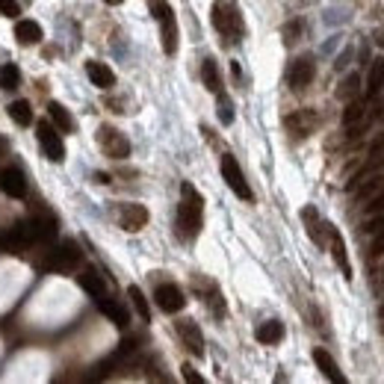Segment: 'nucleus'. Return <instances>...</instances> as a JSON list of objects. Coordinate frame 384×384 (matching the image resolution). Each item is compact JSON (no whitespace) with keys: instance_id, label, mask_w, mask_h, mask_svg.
I'll list each match as a JSON object with an SVG mask.
<instances>
[{"instance_id":"nucleus-1","label":"nucleus","mask_w":384,"mask_h":384,"mask_svg":"<svg viewBox=\"0 0 384 384\" xmlns=\"http://www.w3.org/2000/svg\"><path fill=\"white\" fill-rule=\"evenodd\" d=\"M180 195L183 202L178 204V237L180 240H195L198 231H202V222H204V198L195 192L192 183H183L180 187Z\"/></svg>"},{"instance_id":"nucleus-2","label":"nucleus","mask_w":384,"mask_h":384,"mask_svg":"<svg viewBox=\"0 0 384 384\" xmlns=\"http://www.w3.org/2000/svg\"><path fill=\"white\" fill-rule=\"evenodd\" d=\"M210 15H213V27L219 30L222 39H228V42H240L243 39L245 24H243V15H240L237 0H216Z\"/></svg>"},{"instance_id":"nucleus-3","label":"nucleus","mask_w":384,"mask_h":384,"mask_svg":"<svg viewBox=\"0 0 384 384\" xmlns=\"http://www.w3.org/2000/svg\"><path fill=\"white\" fill-rule=\"evenodd\" d=\"M151 12L160 24V39H163V51L175 57L178 54V21H175V12L165 0H151Z\"/></svg>"},{"instance_id":"nucleus-4","label":"nucleus","mask_w":384,"mask_h":384,"mask_svg":"<svg viewBox=\"0 0 384 384\" xmlns=\"http://www.w3.org/2000/svg\"><path fill=\"white\" fill-rule=\"evenodd\" d=\"M98 145H101V151L112 160H127L130 157V142L122 130H115L110 124H104L101 130H98Z\"/></svg>"},{"instance_id":"nucleus-5","label":"nucleus","mask_w":384,"mask_h":384,"mask_svg":"<svg viewBox=\"0 0 384 384\" xmlns=\"http://www.w3.org/2000/svg\"><path fill=\"white\" fill-rule=\"evenodd\" d=\"M222 178H225V183L233 190V195H237V198H243V202H252V198H255L252 187H248V180H245V175L240 169V163L233 160L231 154L222 157Z\"/></svg>"},{"instance_id":"nucleus-6","label":"nucleus","mask_w":384,"mask_h":384,"mask_svg":"<svg viewBox=\"0 0 384 384\" xmlns=\"http://www.w3.org/2000/svg\"><path fill=\"white\" fill-rule=\"evenodd\" d=\"M36 136L45 148V157L47 160H54V163H62L65 160V145L59 139V130L51 124V122H39L36 124Z\"/></svg>"},{"instance_id":"nucleus-7","label":"nucleus","mask_w":384,"mask_h":384,"mask_svg":"<svg viewBox=\"0 0 384 384\" xmlns=\"http://www.w3.org/2000/svg\"><path fill=\"white\" fill-rule=\"evenodd\" d=\"M154 298H157V308L165 310V313H178V310L187 308V296L180 293L178 284H160Z\"/></svg>"},{"instance_id":"nucleus-8","label":"nucleus","mask_w":384,"mask_h":384,"mask_svg":"<svg viewBox=\"0 0 384 384\" xmlns=\"http://www.w3.org/2000/svg\"><path fill=\"white\" fill-rule=\"evenodd\" d=\"M313 74H316L313 59L302 57V59H296V62L290 65V71H287V83H290V86H293L296 92H302V89H308L310 83H313Z\"/></svg>"},{"instance_id":"nucleus-9","label":"nucleus","mask_w":384,"mask_h":384,"mask_svg":"<svg viewBox=\"0 0 384 384\" xmlns=\"http://www.w3.org/2000/svg\"><path fill=\"white\" fill-rule=\"evenodd\" d=\"M287 130L293 133V136H310V133L316 130V124H320V115H316L313 110H298L293 115H287Z\"/></svg>"},{"instance_id":"nucleus-10","label":"nucleus","mask_w":384,"mask_h":384,"mask_svg":"<svg viewBox=\"0 0 384 384\" xmlns=\"http://www.w3.org/2000/svg\"><path fill=\"white\" fill-rule=\"evenodd\" d=\"M178 337L183 340V346H187L195 358H202V355H204V337H202V328H198L192 320H180V322H178Z\"/></svg>"},{"instance_id":"nucleus-11","label":"nucleus","mask_w":384,"mask_h":384,"mask_svg":"<svg viewBox=\"0 0 384 384\" xmlns=\"http://www.w3.org/2000/svg\"><path fill=\"white\" fill-rule=\"evenodd\" d=\"M119 225L130 233H136L148 225V210L142 204H122L119 207Z\"/></svg>"},{"instance_id":"nucleus-12","label":"nucleus","mask_w":384,"mask_h":384,"mask_svg":"<svg viewBox=\"0 0 384 384\" xmlns=\"http://www.w3.org/2000/svg\"><path fill=\"white\" fill-rule=\"evenodd\" d=\"M325 228V233H328V243H331V255H334V260H337V266L343 269V275L352 281V266H349V257H346V243H343V237H340V231L334 228V225H322Z\"/></svg>"},{"instance_id":"nucleus-13","label":"nucleus","mask_w":384,"mask_h":384,"mask_svg":"<svg viewBox=\"0 0 384 384\" xmlns=\"http://www.w3.org/2000/svg\"><path fill=\"white\" fill-rule=\"evenodd\" d=\"M0 190H4L9 198H24L27 195V178L21 169H4L0 175Z\"/></svg>"},{"instance_id":"nucleus-14","label":"nucleus","mask_w":384,"mask_h":384,"mask_svg":"<svg viewBox=\"0 0 384 384\" xmlns=\"http://www.w3.org/2000/svg\"><path fill=\"white\" fill-rule=\"evenodd\" d=\"M86 74H89V80H92V86H98V89H112V86H115V71L110 69L107 62L89 59V62H86Z\"/></svg>"},{"instance_id":"nucleus-15","label":"nucleus","mask_w":384,"mask_h":384,"mask_svg":"<svg viewBox=\"0 0 384 384\" xmlns=\"http://www.w3.org/2000/svg\"><path fill=\"white\" fill-rule=\"evenodd\" d=\"M80 263V252L74 243H62V248H57V252H51V269H74V266Z\"/></svg>"},{"instance_id":"nucleus-16","label":"nucleus","mask_w":384,"mask_h":384,"mask_svg":"<svg viewBox=\"0 0 384 384\" xmlns=\"http://www.w3.org/2000/svg\"><path fill=\"white\" fill-rule=\"evenodd\" d=\"M313 361H316V366H320V373L328 378V381H334V384H343L346 378H343V373L337 370V363H334V358L325 352V349H313Z\"/></svg>"},{"instance_id":"nucleus-17","label":"nucleus","mask_w":384,"mask_h":384,"mask_svg":"<svg viewBox=\"0 0 384 384\" xmlns=\"http://www.w3.org/2000/svg\"><path fill=\"white\" fill-rule=\"evenodd\" d=\"M95 302H98V310H101V313L107 316V320H112V322L119 325V328H124V325H127L130 316H127V310H124L119 302H112V298H107V296L95 298Z\"/></svg>"},{"instance_id":"nucleus-18","label":"nucleus","mask_w":384,"mask_h":384,"mask_svg":"<svg viewBox=\"0 0 384 384\" xmlns=\"http://www.w3.org/2000/svg\"><path fill=\"white\" fill-rule=\"evenodd\" d=\"M255 337H257V343H263V346H275V343L284 340V325H281L278 320H269V322L257 325Z\"/></svg>"},{"instance_id":"nucleus-19","label":"nucleus","mask_w":384,"mask_h":384,"mask_svg":"<svg viewBox=\"0 0 384 384\" xmlns=\"http://www.w3.org/2000/svg\"><path fill=\"white\" fill-rule=\"evenodd\" d=\"M15 39L21 45H39L42 42V27L36 21H18L15 24Z\"/></svg>"},{"instance_id":"nucleus-20","label":"nucleus","mask_w":384,"mask_h":384,"mask_svg":"<svg viewBox=\"0 0 384 384\" xmlns=\"http://www.w3.org/2000/svg\"><path fill=\"white\" fill-rule=\"evenodd\" d=\"M80 287L86 290L92 298H101V296H107V287H104V278L98 275V272H92V269H86V272H80Z\"/></svg>"},{"instance_id":"nucleus-21","label":"nucleus","mask_w":384,"mask_h":384,"mask_svg":"<svg viewBox=\"0 0 384 384\" xmlns=\"http://www.w3.org/2000/svg\"><path fill=\"white\" fill-rule=\"evenodd\" d=\"M47 112H51V122H54V127L59 130V133H71L74 130V119H71V115H69V110H65L62 104H51V107H47Z\"/></svg>"},{"instance_id":"nucleus-22","label":"nucleus","mask_w":384,"mask_h":384,"mask_svg":"<svg viewBox=\"0 0 384 384\" xmlns=\"http://www.w3.org/2000/svg\"><path fill=\"white\" fill-rule=\"evenodd\" d=\"M302 219H305V225H308L310 240H313L316 245H325V240H322V225H325V222H320L316 210H313V207H305V210H302Z\"/></svg>"},{"instance_id":"nucleus-23","label":"nucleus","mask_w":384,"mask_h":384,"mask_svg":"<svg viewBox=\"0 0 384 384\" xmlns=\"http://www.w3.org/2000/svg\"><path fill=\"white\" fill-rule=\"evenodd\" d=\"M6 112H9V119H12L15 124H21V127H30V124H33V110H30L27 101H12V104L6 107Z\"/></svg>"},{"instance_id":"nucleus-24","label":"nucleus","mask_w":384,"mask_h":384,"mask_svg":"<svg viewBox=\"0 0 384 384\" xmlns=\"http://www.w3.org/2000/svg\"><path fill=\"white\" fill-rule=\"evenodd\" d=\"M202 80H204V86H207L210 92H216V95L222 92L219 69H216V62H213V59H204V62H202Z\"/></svg>"},{"instance_id":"nucleus-25","label":"nucleus","mask_w":384,"mask_h":384,"mask_svg":"<svg viewBox=\"0 0 384 384\" xmlns=\"http://www.w3.org/2000/svg\"><path fill=\"white\" fill-rule=\"evenodd\" d=\"M381 86H384V62L378 59V62L373 65V71H370V83H366V95L376 98V95L381 92Z\"/></svg>"},{"instance_id":"nucleus-26","label":"nucleus","mask_w":384,"mask_h":384,"mask_svg":"<svg viewBox=\"0 0 384 384\" xmlns=\"http://www.w3.org/2000/svg\"><path fill=\"white\" fill-rule=\"evenodd\" d=\"M21 83V71H18V65H4L0 69V89H15Z\"/></svg>"},{"instance_id":"nucleus-27","label":"nucleus","mask_w":384,"mask_h":384,"mask_svg":"<svg viewBox=\"0 0 384 384\" xmlns=\"http://www.w3.org/2000/svg\"><path fill=\"white\" fill-rule=\"evenodd\" d=\"M127 296H130L133 308H136V313L142 316V322H148V320H151V310H148V302H145L142 290H139V287H130V290H127Z\"/></svg>"},{"instance_id":"nucleus-28","label":"nucleus","mask_w":384,"mask_h":384,"mask_svg":"<svg viewBox=\"0 0 384 384\" xmlns=\"http://www.w3.org/2000/svg\"><path fill=\"white\" fill-rule=\"evenodd\" d=\"M361 115H363V104H361V101H349V104H346V110H343V124H346V127L358 124V122H361Z\"/></svg>"},{"instance_id":"nucleus-29","label":"nucleus","mask_w":384,"mask_h":384,"mask_svg":"<svg viewBox=\"0 0 384 384\" xmlns=\"http://www.w3.org/2000/svg\"><path fill=\"white\" fill-rule=\"evenodd\" d=\"M358 92H361V77L358 74H352V77H346L343 80V86H340V98L343 101H349V98H358Z\"/></svg>"},{"instance_id":"nucleus-30","label":"nucleus","mask_w":384,"mask_h":384,"mask_svg":"<svg viewBox=\"0 0 384 384\" xmlns=\"http://www.w3.org/2000/svg\"><path fill=\"white\" fill-rule=\"evenodd\" d=\"M219 119H222V124H231L233 122V107H231V101L219 92Z\"/></svg>"},{"instance_id":"nucleus-31","label":"nucleus","mask_w":384,"mask_h":384,"mask_svg":"<svg viewBox=\"0 0 384 384\" xmlns=\"http://www.w3.org/2000/svg\"><path fill=\"white\" fill-rule=\"evenodd\" d=\"M376 190H381V178H373L370 183H366V187L358 190V202H366V198H370Z\"/></svg>"},{"instance_id":"nucleus-32","label":"nucleus","mask_w":384,"mask_h":384,"mask_svg":"<svg viewBox=\"0 0 384 384\" xmlns=\"http://www.w3.org/2000/svg\"><path fill=\"white\" fill-rule=\"evenodd\" d=\"M298 33H302V24H298V21L287 24V27H284V42H287V45H293V42L298 39Z\"/></svg>"},{"instance_id":"nucleus-33","label":"nucleus","mask_w":384,"mask_h":384,"mask_svg":"<svg viewBox=\"0 0 384 384\" xmlns=\"http://www.w3.org/2000/svg\"><path fill=\"white\" fill-rule=\"evenodd\" d=\"M0 12L9 15V18H15L21 9H18V0H0Z\"/></svg>"},{"instance_id":"nucleus-34","label":"nucleus","mask_w":384,"mask_h":384,"mask_svg":"<svg viewBox=\"0 0 384 384\" xmlns=\"http://www.w3.org/2000/svg\"><path fill=\"white\" fill-rule=\"evenodd\" d=\"M180 370H183V378H187L190 384H204V378H202V376H198V373H195V366H190V363H183V366H180Z\"/></svg>"},{"instance_id":"nucleus-35","label":"nucleus","mask_w":384,"mask_h":384,"mask_svg":"<svg viewBox=\"0 0 384 384\" xmlns=\"http://www.w3.org/2000/svg\"><path fill=\"white\" fill-rule=\"evenodd\" d=\"M373 255H384V231H378V237L373 240Z\"/></svg>"},{"instance_id":"nucleus-36","label":"nucleus","mask_w":384,"mask_h":384,"mask_svg":"<svg viewBox=\"0 0 384 384\" xmlns=\"http://www.w3.org/2000/svg\"><path fill=\"white\" fill-rule=\"evenodd\" d=\"M104 4H110V6H119V4H122V0H104Z\"/></svg>"}]
</instances>
